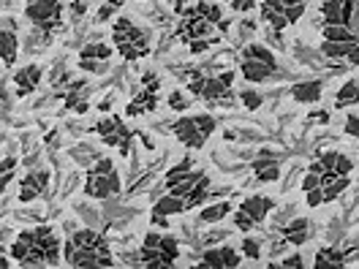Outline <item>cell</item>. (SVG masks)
Segmentation results:
<instances>
[{
  "label": "cell",
  "mask_w": 359,
  "mask_h": 269,
  "mask_svg": "<svg viewBox=\"0 0 359 269\" xmlns=\"http://www.w3.org/2000/svg\"><path fill=\"white\" fill-rule=\"evenodd\" d=\"M8 256L20 267H57L63 258V247L52 226H36L17 234L8 247Z\"/></svg>",
  "instance_id": "cell-1"
},
{
  "label": "cell",
  "mask_w": 359,
  "mask_h": 269,
  "mask_svg": "<svg viewBox=\"0 0 359 269\" xmlns=\"http://www.w3.org/2000/svg\"><path fill=\"white\" fill-rule=\"evenodd\" d=\"M112 44L126 63H136L153 52V33L139 27L131 17H117L112 25Z\"/></svg>",
  "instance_id": "cell-2"
},
{
  "label": "cell",
  "mask_w": 359,
  "mask_h": 269,
  "mask_svg": "<svg viewBox=\"0 0 359 269\" xmlns=\"http://www.w3.org/2000/svg\"><path fill=\"white\" fill-rule=\"evenodd\" d=\"M180 8V22H177V30H175V39L182 41L185 46L196 44V41H204L207 46H215L221 44L226 36L221 33V27L215 22H210V20H204L202 14L196 11V6H188V8Z\"/></svg>",
  "instance_id": "cell-3"
},
{
  "label": "cell",
  "mask_w": 359,
  "mask_h": 269,
  "mask_svg": "<svg viewBox=\"0 0 359 269\" xmlns=\"http://www.w3.org/2000/svg\"><path fill=\"white\" fill-rule=\"evenodd\" d=\"M215 128H218V120L210 112L185 114V117H180V120L172 123L175 139L182 147H188V150H202L204 144H207V139L215 134Z\"/></svg>",
  "instance_id": "cell-4"
},
{
  "label": "cell",
  "mask_w": 359,
  "mask_h": 269,
  "mask_svg": "<svg viewBox=\"0 0 359 269\" xmlns=\"http://www.w3.org/2000/svg\"><path fill=\"white\" fill-rule=\"evenodd\" d=\"M123 191V182H120V174L114 169L112 158H98L85 174V185H82V193L88 199H109V196H117Z\"/></svg>",
  "instance_id": "cell-5"
},
{
  "label": "cell",
  "mask_w": 359,
  "mask_h": 269,
  "mask_svg": "<svg viewBox=\"0 0 359 269\" xmlns=\"http://www.w3.org/2000/svg\"><path fill=\"white\" fill-rule=\"evenodd\" d=\"M275 55L264 44H248L240 55V74L248 85H262L275 76Z\"/></svg>",
  "instance_id": "cell-6"
},
{
  "label": "cell",
  "mask_w": 359,
  "mask_h": 269,
  "mask_svg": "<svg viewBox=\"0 0 359 269\" xmlns=\"http://www.w3.org/2000/svg\"><path fill=\"white\" fill-rule=\"evenodd\" d=\"M275 209V199L272 196H264V193H256V196H245L240 207L234 209V226L248 234V231H253V228H259V226L267 221V215Z\"/></svg>",
  "instance_id": "cell-7"
},
{
  "label": "cell",
  "mask_w": 359,
  "mask_h": 269,
  "mask_svg": "<svg viewBox=\"0 0 359 269\" xmlns=\"http://www.w3.org/2000/svg\"><path fill=\"white\" fill-rule=\"evenodd\" d=\"M234 79H237L234 71H221L215 76H204L199 101H204L207 106H231L234 104V90H231Z\"/></svg>",
  "instance_id": "cell-8"
},
{
  "label": "cell",
  "mask_w": 359,
  "mask_h": 269,
  "mask_svg": "<svg viewBox=\"0 0 359 269\" xmlns=\"http://www.w3.org/2000/svg\"><path fill=\"white\" fill-rule=\"evenodd\" d=\"M25 17L27 22H33L39 30H44L46 36L55 33L63 20V3L60 0H30L25 6Z\"/></svg>",
  "instance_id": "cell-9"
},
{
  "label": "cell",
  "mask_w": 359,
  "mask_h": 269,
  "mask_svg": "<svg viewBox=\"0 0 359 269\" xmlns=\"http://www.w3.org/2000/svg\"><path fill=\"white\" fill-rule=\"evenodd\" d=\"M93 131H98L101 142H104L107 147L120 150L123 156H128V153H131V139L136 136V131L126 128V123H123V117H120V114H112V117L98 120Z\"/></svg>",
  "instance_id": "cell-10"
},
{
  "label": "cell",
  "mask_w": 359,
  "mask_h": 269,
  "mask_svg": "<svg viewBox=\"0 0 359 269\" xmlns=\"http://www.w3.org/2000/svg\"><path fill=\"white\" fill-rule=\"evenodd\" d=\"M63 261L74 269H93V267H114L112 250H85V247H63Z\"/></svg>",
  "instance_id": "cell-11"
},
{
  "label": "cell",
  "mask_w": 359,
  "mask_h": 269,
  "mask_svg": "<svg viewBox=\"0 0 359 269\" xmlns=\"http://www.w3.org/2000/svg\"><path fill=\"white\" fill-rule=\"evenodd\" d=\"M117 49H112L109 44H101V41H90L79 49V71L85 74H104L109 66V57H112Z\"/></svg>",
  "instance_id": "cell-12"
},
{
  "label": "cell",
  "mask_w": 359,
  "mask_h": 269,
  "mask_svg": "<svg viewBox=\"0 0 359 269\" xmlns=\"http://www.w3.org/2000/svg\"><path fill=\"white\" fill-rule=\"evenodd\" d=\"M243 264V256L234 250L231 245H221V247H207L202 253V258H199V264L196 267L202 269H234Z\"/></svg>",
  "instance_id": "cell-13"
},
{
  "label": "cell",
  "mask_w": 359,
  "mask_h": 269,
  "mask_svg": "<svg viewBox=\"0 0 359 269\" xmlns=\"http://www.w3.org/2000/svg\"><path fill=\"white\" fill-rule=\"evenodd\" d=\"M182 212H188V207H185V199H180V196H172V193L166 191V196H161V199L153 204V212H150V223L156 226V228H166V226H169V218H172V215H182Z\"/></svg>",
  "instance_id": "cell-14"
},
{
  "label": "cell",
  "mask_w": 359,
  "mask_h": 269,
  "mask_svg": "<svg viewBox=\"0 0 359 269\" xmlns=\"http://www.w3.org/2000/svg\"><path fill=\"white\" fill-rule=\"evenodd\" d=\"M49 182H52V172H30V174H25L20 179V202L27 204V202H36V199H41L46 191H49Z\"/></svg>",
  "instance_id": "cell-15"
},
{
  "label": "cell",
  "mask_w": 359,
  "mask_h": 269,
  "mask_svg": "<svg viewBox=\"0 0 359 269\" xmlns=\"http://www.w3.org/2000/svg\"><path fill=\"white\" fill-rule=\"evenodd\" d=\"M60 101H63V106H66L68 112H76V114H85L90 112V85L88 82H71L68 79V88H63L60 92Z\"/></svg>",
  "instance_id": "cell-16"
},
{
  "label": "cell",
  "mask_w": 359,
  "mask_h": 269,
  "mask_svg": "<svg viewBox=\"0 0 359 269\" xmlns=\"http://www.w3.org/2000/svg\"><path fill=\"white\" fill-rule=\"evenodd\" d=\"M161 237L163 234H156V231H147L144 234V242H142V250H139V258L142 264L147 269H163V267H172L161 250Z\"/></svg>",
  "instance_id": "cell-17"
},
{
  "label": "cell",
  "mask_w": 359,
  "mask_h": 269,
  "mask_svg": "<svg viewBox=\"0 0 359 269\" xmlns=\"http://www.w3.org/2000/svg\"><path fill=\"white\" fill-rule=\"evenodd\" d=\"M41 76H44V68L41 66H22L17 74H14V95L17 98H27L33 95L36 88L41 85Z\"/></svg>",
  "instance_id": "cell-18"
},
{
  "label": "cell",
  "mask_w": 359,
  "mask_h": 269,
  "mask_svg": "<svg viewBox=\"0 0 359 269\" xmlns=\"http://www.w3.org/2000/svg\"><path fill=\"white\" fill-rule=\"evenodd\" d=\"M17 55H20L17 25L11 22V20H3V30H0V57H3V66L6 68L17 66Z\"/></svg>",
  "instance_id": "cell-19"
},
{
  "label": "cell",
  "mask_w": 359,
  "mask_h": 269,
  "mask_svg": "<svg viewBox=\"0 0 359 269\" xmlns=\"http://www.w3.org/2000/svg\"><path fill=\"white\" fill-rule=\"evenodd\" d=\"M158 104H161V92H158V90H150V88H142L134 98L128 101L126 117H139V114L156 112Z\"/></svg>",
  "instance_id": "cell-20"
},
{
  "label": "cell",
  "mask_w": 359,
  "mask_h": 269,
  "mask_svg": "<svg viewBox=\"0 0 359 269\" xmlns=\"http://www.w3.org/2000/svg\"><path fill=\"white\" fill-rule=\"evenodd\" d=\"M250 169H253V174H256L259 182H275V179L280 177V163L269 156V150H262L259 158L250 163Z\"/></svg>",
  "instance_id": "cell-21"
},
{
  "label": "cell",
  "mask_w": 359,
  "mask_h": 269,
  "mask_svg": "<svg viewBox=\"0 0 359 269\" xmlns=\"http://www.w3.org/2000/svg\"><path fill=\"white\" fill-rule=\"evenodd\" d=\"M348 185H351V177L348 174H324L321 179V193H324V204H332L337 202L346 191H348Z\"/></svg>",
  "instance_id": "cell-22"
},
{
  "label": "cell",
  "mask_w": 359,
  "mask_h": 269,
  "mask_svg": "<svg viewBox=\"0 0 359 269\" xmlns=\"http://www.w3.org/2000/svg\"><path fill=\"white\" fill-rule=\"evenodd\" d=\"M68 245L74 247H85V250H109V242L104 234L93 231V228H79L68 237Z\"/></svg>",
  "instance_id": "cell-23"
},
{
  "label": "cell",
  "mask_w": 359,
  "mask_h": 269,
  "mask_svg": "<svg viewBox=\"0 0 359 269\" xmlns=\"http://www.w3.org/2000/svg\"><path fill=\"white\" fill-rule=\"evenodd\" d=\"M324 95V82L311 79V82H297L292 88V98L297 104H318Z\"/></svg>",
  "instance_id": "cell-24"
},
{
  "label": "cell",
  "mask_w": 359,
  "mask_h": 269,
  "mask_svg": "<svg viewBox=\"0 0 359 269\" xmlns=\"http://www.w3.org/2000/svg\"><path fill=\"white\" fill-rule=\"evenodd\" d=\"M346 258H348L346 250H337V247H318V250H316L313 267L316 269H340V267H346Z\"/></svg>",
  "instance_id": "cell-25"
},
{
  "label": "cell",
  "mask_w": 359,
  "mask_h": 269,
  "mask_svg": "<svg viewBox=\"0 0 359 269\" xmlns=\"http://www.w3.org/2000/svg\"><path fill=\"white\" fill-rule=\"evenodd\" d=\"M280 237H283L289 245H305L308 237H311V223H308V218H294L292 223L280 228Z\"/></svg>",
  "instance_id": "cell-26"
},
{
  "label": "cell",
  "mask_w": 359,
  "mask_h": 269,
  "mask_svg": "<svg viewBox=\"0 0 359 269\" xmlns=\"http://www.w3.org/2000/svg\"><path fill=\"white\" fill-rule=\"evenodd\" d=\"M357 104H359V82L357 79H348L343 88L337 90L335 109H348V106H357Z\"/></svg>",
  "instance_id": "cell-27"
},
{
  "label": "cell",
  "mask_w": 359,
  "mask_h": 269,
  "mask_svg": "<svg viewBox=\"0 0 359 269\" xmlns=\"http://www.w3.org/2000/svg\"><path fill=\"white\" fill-rule=\"evenodd\" d=\"M204 174H207V172H202V169H194V172H191L188 177L180 179L177 185H172V188H166V191H169L172 196H180V199H188V196H191V191H194V188L199 185V179H202Z\"/></svg>",
  "instance_id": "cell-28"
},
{
  "label": "cell",
  "mask_w": 359,
  "mask_h": 269,
  "mask_svg": "<svg viewBox=\"0 0 359 269\" xmlns=\"http://www.w3.org/2000/svg\"><path fill=\"white\" fill-rule=\"evenodd\" d=\"M354 44L357 41H324V44H318V52L330 60H346Z\"/></svg>",
  "instance_id": "cell-29"
},
{
  "label": "cell",
  "mask_w": 359,
  "mask_h": 269,
  "mask_svg": "<svg viewBox=\"0 0 359 269\" xmlns=\"http://www.w3.org/2000/svg\"><path fill=\"white\" fill-rule=\"evenodd\" d=\"M231 212V202H218V204H207L202 212H199V221L202 223H218V221H224L226 215Z\"/></svg>",
  "instance_id": "cell-30"
},
{
  "label": "cell",
  "mask_w": 359,
  "mask_h": 269,
  "mask_svg": "<svg viewBox=\"0 0 359 269\" xmlns=\"http://www.w3.org/2000/svg\"><path fill=\"white\" fill-rule=\"evenodd\" d=\"M194 172V158L185 156L182 160H180L177 166H172L169 172H166V177H163V182H166V188H172V185H177L180 179H185L188 174Z\"/></svg>",
  "instance_id": "cell-31"
},
{
  "label": "cell",
  "mask_w": 359,
  "mask_h": 269,
  "mask_svg": "<svg viewBox=\"0 0 359 269\" xmlns=\"http://www.w3.org/2000/svg\"><path fill=\"white\" fill-rule=\"evenodd\" d=\"M321 39L324 41H357L348 25H321Z\"/></svg>",
  "instance_id": "cell-32"
},
{
  "label": "cell",
  "mask_w": 359,
  "mask_h": 269,
  "mask_svg": "<svg viewBox=\"0 0 359 269\" xmlns=\"http://www.w3.org/2000/svg\"><path fill=\"white\" fill-rule=\"evenodd\" d=\"M207 193H210V174H204L202 179H199V185L191 191V196L185 199V207L188 209H194V207H199V204L207 202Z\"/></svg>",
  "instance_id": "cell-33"
},
{
  "label": "cell",
  "mask_w": 359,
  "mask_h": 269,
  "mask_svg": "<svg viewBox=\"0 0 359 269\" xmlns=\"http://www.w3.org/2000/svg\"><path fill=\"white\" fill-rule=\"evenodd\" d=\"M191 92L185 95V90H180V88H175L172 92H169V98H166V106L169 109H175V112H185V109H191Z\"/></svg>",
  "instance_id": "cell-34"
},
{
  "label": "cell",
  "mask_w": 359,
  "mask_h": 269,
  "mask_svg": "<svg viewBox=\"0 0 359 269\" xmlns=\"http://www.w3.org/2000/svg\"><path fill=\"white\" fill-rule=\"evenodd\" d=\"M161 250H163V256H166V261L175 267V261L180 258V242L177 237H172V234H163L161 237Z\"/></svg>",
  "instance_id": "cell-35"
},
{
  "label": "cell",
  "mask_w": 359,
  "mask_h": 269,
  "mask_svg": "<svg viewBox=\"0 0 359 269\" xmlns=\"http://www.w3.org/2000/svg\"><path fill=\"white\" fill-rule=\"evenodd\" d=\"M240 101H243V106L245 109H262V104H264V98H262V92H256V90H243L240 92Z\"/></svg>",
  "instance_id": "cell-36"
},
{
  "label": "cell",
  "mask_w": 359,
  "mask_h": 269,
  "mask_svg": "<svg viewBox=\"0 0 359 269\" xmlns=\"http://www.w3.org/2000/svg\"><path fill=\"white\" fill-rule=\"evenodd\" d=\"M120 6H123V0H107V3H104V6L98 8V14H95V20H98V22H107V20L112 17V14H114V11H117V8H120Z\"/></svg>",
  "instance_id": "cell-37"
},
{
  "label": "cell",
  "mask_w": 359,
  "mask_h": 269,
  "mask_svg": "<svg viewBox=\"0 0 359 269\" xmlns=\"http://www.w3.org/2000/svg\"><path fill=\"white\" fill-rule=\"evenodd\" d=\"M17 169V158L14 156H3V177H0V182H3V188L11 182V172Z\"/></svg>",
  "instance_id": "cell-38"
},
{
  "label": "cell",
  "mask_w": 359,
  "mask_h": 269,
  "mask_svg": "<svg viewBox=\"0 0 359 269\" xmlns=\"http://www.w3.org/2000/svg\"><path fill=\"white\" fill-rule=\"evenodd\" d=\"M243 256L245 258H253V261H259V256H262V247H259V242L256 240H243Z\"/></svg>",
  "instance_id": "cell-39"
},
{
  "label": "cell",
  "mask_w": 359,
  "mask_h": 269,
  "mask_svg": "<svg viewBox=\"0 0 359 269\" xmlns=\"http://www.w3.org/2000/svg\"><path fill=\"white\" fill-rule=\"evenodd\" d=\"M256 3H259V0H229L231 11H237V14H248V11H253V8H256Z\"/></svg>",
  "instance_id": "cell-40"
},
{
  "label": "cell",
  "mask_w": 359,
  "mask_h": 269,
  "mask_svg": "<svg viewBox=\"0 0 359 269\" xmlns=\"http://www.w3.org/2000/svg\"><path fill=\"white\" fill-rule=\"evenodd\" d=\"M346 134L359 139V114H354V112L346 114Z\"/></svg>",
  "instance_id": "cell-41"
},
{
  "label": "cell",
  "mask_w": 359,
  "mask_h": 269,
  "mask_svg": "<svg viewBox=\"0 0 359 269\" xmlns=\"http://www.w3.org/2000/svg\"><path fill=\"white\" fill-rule=\"evenodd\" d=\"M280 267L283 269H302L305 267V258H302L299 253H294V256H286V258L280 261Z\"/></svg>",
  "instance_id": "cell-42"
},
{
  "label": "cell",
  "mask_w": 359,
  "mask_h": 269,
  "mask_svg": "<svg viewBox=\"0 0 359 269\" xmlns=\"http://www.w3.org/2000/svg\"><path fill=\"white\" fill-rule=\"evenodd\" d=\"M348 30H351V33H354V36H357L359 39V0L357 3H354V8H351V14H348Z\"/></svg>",
  "instance_id": "cell-43"
},
{
  "label": "cell",
  "mask_w": 359,
  "mask_h": 269,
  "mask_svg": "<svg viewBox=\"0 0 359 269\" xmlns=\"http://www.w3.org/2000/svg\"><path fill=\"white\" fill-rule=\"evenodd\" d=\"M351 66H359V39H357V44L351 46V52H348V57H346Z\"/></svg>",
  "instance_id": "cell-44"
},
{
  "label": "cell",
  "mask_w": 359,
  "mask_h": 269,
  "mask_svg": "<svg viewBox=\"0 0 359 269\" xmlns=\"http://www.w3.org/2000/svg\"><path fill=\"white\" fill-rule=\"evenodd\" d=\"M85 8H88V3H85V0H74V3H71V11H74L76 17H82V14H85Z\"/></svg>",
  "instance_id": "cell-45"
},
{
  "label": "cell",
  "mask_w": 359,
  "mask_h": 269,
  "mask_svg": "<svg viewBox=\"0 0 359 269\" xmlns=\"http://www.w3.org/2000/svg\"><path fill=\"white\" fill-rule=\"evenodd\" d=\"M330 120V112H311L308 123H327Z\"/></svg>",
  "instance_id": "cell-46"
},
{
  "label": "cell",
  "mask_w": 359,
  "mask_h": 269,
  "mask_svg": "<svg viewBox=\"0 0 359 269\" xmlns=\"http://www.w3.org/2000/svg\"><path fill=\"white\" fill-rule=\"evenodd\" d=\"M0 267H3V269H8V267H11V261H8V256H3V258H0Z\"/></svg>",
  "instance_id": "cell-47"
}]
</instances>
